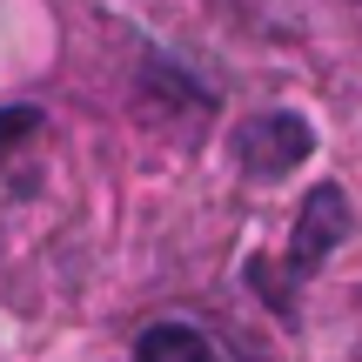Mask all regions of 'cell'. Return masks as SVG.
Wrapping results in <instances>:
<instances>
[{
    "mask_svg": "<svg viewBox=\"0 0 362 362\" xmlns=\"http://www.w3.org/2000/svg\"><path fill=\"white\" fill-rule=\"evenodd\" d=\"M309 155V121L302 115H262L255 128H248V141H242V161H248V175H288L296 161Z\"/></svg>",
    "mask_w": 362,
    "mask_h": 362,
    "instance_id": "6da1fadb",
    "label": "cell"
},
{
    "mask_svg": "<svg viewBox=\"0 0 362 362\" xmlns=\"http://www.w3.org/2000/svg\"><path fill=\"white\" fill-rule=\"evenodd\" d=\"M141 362H221V356H215V342L194 336L188 322H161V329L141 336Z\"/></svg>",
    "mask_w": 362,
    "mask_h": 362,
    "instance_id": "3957f363",
    "label": "cell"
},
{
    "mask_svg": "<svg viewBox=\"0 0 362 362\" xmlns=\"http://www.w3.org/2000/svg\"><path fill=\"white\" fill-rule=\"evenodd\" d=\"M342 228H349L342 194H336V188H315V194H309V215L296 221V255H288V262H296V269H302V262H322L329 248L342 242Z\"/></svg>",
    "mask_w": 362,
    "mask_h": 362,
    "instance_id": "7a4b0ae2",
    "label": "cell"
}]
</instances>
